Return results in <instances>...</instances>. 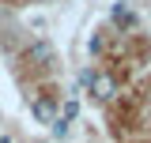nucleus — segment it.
<instances>
[{"mask_svg": "<svg viewBox=\"0 0 151 143\" xmlns=\"http://www.w3.org/2000/svg\"><path fill=\"white\" fill-rule=\"evenodd\" d=\"M87 87L94 90V98H102V102H110L113 94H117V79L106 75V72H91V79H87Z\"/></svg>", "mask_w": 151, "mask_h": 143, "instance_id": "f257e3e1", "label": "nucleus"}, {"mask_svg": "<svg viewBox=\"0 0 151 143\" xmlns=\"http://www.w3.org/2000/svg\"><path fill=\"white\" fill-rule=\"evenodd\" d=\"M30 113H34V117L42 121V124H53V121H57V102L49 98V94H42V98H34Z\"/></svg>", "mask_w": 151, "mask_h": 143, "instance_id": "f03ea898", "label": "nucleus"}, {"mask_svg": "<svg viewBox=\"0 0 151 143\" xmlns=\"http://www.w3.org/2000/svg\"><path fill=\"white\" fill-rule=\"evenodd\" d=\"M27 60H30V64H53V45H49V41H34V45L27 49Z\"/></svg>", "mask_w": 151, "mask_h": 143, "instance_id": "7ed1b4c3", "label": "nucleus"}, {"mask_svg": "<svg viewBox=\"0 0 151 143\" xmlns=\"http://www.w3.org/2000/svg\"><path fill=\"white\" fill-rule=\"evenodd\" d=\"M110 15H113V23H117V26H136V15H132V11L125 8V4H117V8L110 11Z\"/></svg>", "mask_w": 151, "mask_h": 143, "instance_id": "20e7f679", "label": "nucleus"}]
</instances>
